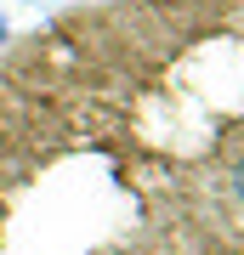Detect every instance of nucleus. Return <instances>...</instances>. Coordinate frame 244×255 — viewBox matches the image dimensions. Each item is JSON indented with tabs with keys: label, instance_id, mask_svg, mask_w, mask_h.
I'll use <instances>...</instances> for the list:
<instances>
[{
	"label": "nucleus",
	"instance_id": "nucleus-1",
	"mask_svg": "<svg viewBox=\"0 0 244 255\" xmlns=\"http://www.w3.org/2000/svg\"><path fill=\"white\" fill-rule=\"evenodd\" d=\"M233 199L244 204V153H239V164H233Z\"/></svg>",
	"mask_w": 244,
	"mask_h": 255
},
{
	"label": "nucleus",
	"instance_id": "nucleus-2",
	"mask_svg": "<svg viewBox=\"0 0 244 255\" xmlns=\"http://www.w3.org/2000/svg\"><path fill=\"white\" fill-rule=\"evenodd\" d=\"M6 34H11V23H6V17H0V46H6Z\"/></svg>",
	"mask_w": 244,
	"mask_h": 255
}]
</instances>
